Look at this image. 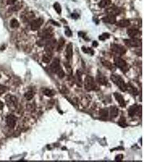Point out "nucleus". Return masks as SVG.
Masks as SVG:
<instances>
[{"label":"nucleus","instance_id":"nucleus-28","mask_svg":"<svg viewBox=\"0 0 144 162\" xmlns=\"http://www.w3.org/2000/svg\"><path fill=\"white\" fill-rule=\"evenodd\" d=\"M53 8L54 10H56V12L58 14H61L62 13V7L61 6V5H60L59 3L58 2H56L54 3L53 5Z\"/></svg>","mask_w":144,"mask_h":162},{"label":"nucleus","instance_id":"nucleus-15","mask_svg":"<svg viewBox=\"0 0 144 162\" xmlns=\"http://www.w3.org/2000/svg\"><path fill=\"white\" fill-rule=\"evenodd\" d=\"M113 95L115 97L116 100L118 102L119 105L121 106V107H125L126 104H125V101L124 100L123 96L121 94L118 93V92H114L113 94Z\"/></svg>","mask_w":144,"mask_h":162},{"label":"nucleus","instance_id":"nucleus-17","mask_svg":"<svg viewBox=\"0 0 144 162\" xmlns=\"http://www.w3.org/2000/svg\"><path fill=\"white\" fill-rule=\"evenodd\" d=\"M103 21L105 23H110V24H114L116 23V17L115 16L108 14L106 16L103 18Z\"/></svg>","mask_w":144,"mask_h":162},{"label":"nucleus","instance_id":"nucleus-29","mask_svg":"<svg viewBox=\"0 0 144 162\" xmlns=\"http://www.w3.org/2000/svg\"><path fill=\"white\" fill-rule=\"evenodd\" d=\"M24 96L27 100H31L34 96V94L33 91H29L27 92H26L24 95Z\"/></svg>","mask_w":144,"mask_h":162},{"label":"nucleus","instance_id":"nucleus-25","mask_svg":"<svg viewBox=\"0 0 144 162\" xmlns=\"http://www.w3.org/2000/svg\"><path fill=\"white\" fill-rule=\"evenodd\" d=\"M118 124L121 126L122 128H125L127 126V123H126V118L124 116H122L120 118V119L118 122Z\"/></svg>","mask_w":144,"mask_h":162},{"label":"nucleus","instance_id":"nucleus-34","mask_svg":"<svg viewBox=\"0 0 144 162\" xmlns=\"http://www.w3.org/2000/svg\"><path fill=\"white\" fill-rule=\"evenodd\" d=\"M65 34L66 35V36H67L68 37H71L72 36V33L71 30L68 27L66 28V30L65 31Z\"/></svg>","mask_w":144,"mask_h":162},{"label":"nucleus","instance_id":"nucleus-40","mask_svg":"<svg viewBox=\"0 0 144 162\" xmlns=\"http://www.w3.org/2000/svg\"><path fill=\"white\" fill-rule=\"evenodd\" d=\"M71 16H72V18H73V19H77V18H78L79 17V15L77 13H72L71 14Z\"/></svg>","mask_w":144,"mask_h":162},{"label":"nucleus","instance_id":"nucleus-32","mask_svg":"<svg viewBox=\"0 0 144 162\" xmlns=\"http://www.w3.org/2000/svg\"><path fill=\"white\" fill-rule=\"evenodd\" d=\"M21 8V6H19L18 5H15L13 7H10L9 10V11H11V12H14V11H16L18 10L19 9H20Z\"/></svg>","mask_w":144,"mask_h":162},{"label":"nucleus","instance_id":"nucleus-39","mask_svg":"<svg viewBox=\"0 0 144 162\" xmlns=\"http://www.w3.org/2000/svg\"><path fill=\"white\" fill-rule=\"evenodd\" d=\"M17 0H7V3L8 5H13L16 2Z\"/></svg>","mask_w":144,"mask_h":162},{"label":"nucleus","instance_id":"nucleus-22","mask_svg":"<svg viewBox=\"0 0 144 162\" xmlns=\"http://www.w3.org/2000/svg\"><path fill=\"white\" fill-rule=\"evenodd\" d=\"M111 4V0H102L100 2L98 3V6L100 8H106L107 6H110Z\"/></svg>","mask_w":144,"mask_h":162},{"label":"nucleus","instance_id":"nucleus-6","mask_svg":"<svg viewBox=\"0 0 144 162\" xmlns=\"http://www.w3.org/2000/svg\"><path fill=\"white\" fill-rule=\"evenodd\" d=\"M56 43L57 41L56 39L54 38H51L48 39L45 44L44 48V50L46 51V53L52 54V51L54 48V47L56 46Z\"/></svg>","mask_w":144,"mask_h":162},{"label":"nucleus","instance_id":"nucleus-38","mask_svg":"<svg viewBox=\"0 0 144 162\" xmlns=\"http://www.w3.org/2000/svg\"><path fill=\"white\" fill-rule=\"evenodd\" d=\"M123 159V155H117L116 158H115V160L116 161H122V159Z\"/></svg>","mask_w":144,"mask_h":162},{"label":"nucleus","instance_id":"nucleus-35","mask_svg":"<svg viewBox=\"0 0 144 162\" xmlns=\"http://www.w3.org/2000/svg\"><path fill=\"white\" fill-rule=\"evenodd\" d=\"M102 64H103V65H104L105 66H106L107 67V68H111L112 67V64H111V63L108 62L107 61H106V60H104V61H102Z\"/></svg>","mask_w":144,"mask_h":162},{"label":"nucleus","instance_id":"nucleus-8","mask_svg":"<svg viewBox=\"0 0 144 162\" xmlns=\"http://www.w3.org/2000/svg\"><path fill=\"white\" fill-rule=\"evenodd\" d=\"M111 49L112 51H113V52L120 55L125 54L126 52V49L125 47L119 44H112L111 45Z\"/></svg>","mask_w":144,"mask_h":162},{"label":"nucleus","instance_id":"nucleus-42","mask_svg":"<svg viewBox=\"0 0 144 162\" xmlns=\"http://www.w3.org/2000/svg\"><path fill=\"white\" fill-rule=\"evenodd\" d=\"M3 108V103L1 101H0V109H2Z\"/></svg>","mask_w":144,"mask_h":162},{"label":"nucleus","instance_id":"nucleus-27","mask_svg":"<svg viewBox=\"0 0 144 162\" xmlns=\"http://www.w3.org/2000/svg\"><path fill=\"white\" fill-rule=\"evenodd\" d=\"M44 94L46 96H47L48 97H51L54 96V95L55 94V91L54 90H50V89H45L43 91Z\"/></svg>","mask_w":144,"mask_h":162},{"label":"nucleus","instance_id":"nucleus-24","mask_svg":"<svg viewBox=\"0 0 144 162\" xmlns=\"http://www.w3.org/2000/svg\"><path fill=\"white\" fill-rule=\"evenodd\" d=\"M65 44V41L63 38H61L59 41L58 42V44H57V50L58 51H61L62 49H63V47Z\"/></svg>","mask_w":144,"mask_h":162},{"label":"nucleus","instance_id":"nucleus-26","mask_svg":"<svg viewBox=\"0 0 144 162\" xmlns=\"http://www.w3.org/2000/svg\"><path fill=\"white\" fill-rule=\"evenodd\" d=\"M10 26L11 28H17L19 27V23L16 19L14 18L11 20Z\"/></svg>","mask_w":144,"mask_h":162},{"label":"nucleus","instance_id":"nucleus-2","mask_svg":"<svg viewBox=\"0 0 144 162\" xmlns=\"http://www.w3.org/2000/svg\"><path fill=\"white\" fill-rule=\"evenodd\" d=\"M111 80L114 83L119 87L122 91L125 92L128 89V86L124 82L122 77L117 74H112L111 76Z\"/></svg>","mask_w":144,"mask_h":162},{"label":"nucleus","instance_id":"nucleus-4","mask_svg":"<svg viewBox=\"0 0 144 162\" xmlns=\"http://www.w3.org/2000/svg\"><path fill=\"white\" fill-rule=\"evenodd\" d=\"M114 62L116 66H117L124 73H125L128 70L126 62L123 58L116 57L114 58Z\"/></svg>","mask_w":144,"mask_h":162},{"label":"nucleus","instance_id":"nucleus-21","mask_svg":"<svg viewBox=\"0 0 144 162\" xmlns=\"http://www.w3.org/2000/svg\"><path fill=\"white\" fill-rule=\"evenodd\" d=\"M118 109L114 106H112L110 109V116L111 118H116L118 114Z\"/></svg>","mask_w":144,"mask_h":162},{"label":"nucleus","instance_id":"nucleus-1","mask_svg":"<svg viewBox=\"0 0 144 162\" xmlns=\"http://www.w3.org/2000/svg\"><path fill=\"white\" fill-rule=\"evenodd\" d=\"M50 69L60 78H63L65 76V73L60 65L59 59H54L51 65H50Z\"/></svg>","mask_w":144,"mask_h":162},{"label":"nucleus","instance_id":"nucleus-41","mask_svg":"<svg viewBox=\"0 0 144 162\" xmlns=\"http://www.w3.org/2000/svg\"><path fill=\"white\" fill-rule=\"evenodd\" d=\"M92 45L94 47H97V46L98 45V43L97 41H93V42L92 43Z\"/></svg>","mask_w":144,"mask_h":162},{"label":"nucleus","instance_id":"nucleus-36","mask_svg":"<svg viewBox=\"0 0 144 162\" xmlns=\"http://www.w3.org/2000/svg\"><path fill=\"white\" fill-rule=\"evenodd\" d=\"M100 113L102 117H106L108 116V111L106 109H103L101 110Z\"/></svg>","mask_w":144,"mask_h":162},{"label":"nucleus","instance_id":"nucleus-11","mask_svg":"<svg viewBox=\"0 0 144 162\" xmlns=\"http://www.w3.org/2000/svg\"><path fill=\"white\" fill-rule=\"evenodd\" d=\"M43 19L42 18H38L33 20L31 23V29L33 31L38 30L43 23Z\"/></svg>","mask_w":144,"mask_h":162},{"label":"nucleus","instance_id":"nucleus-13","mask_svg":"<svg viewBox=\"0 0 144 162\" xmlns=\"http://www.w3.org/2000/svg\"><path fill=\"white\" fill-rule=\"evenodd\" d=\"M65 57L67 59V60L70 62L73 56V47L72 43H70L69 44H68L67 48L65 49Z\"/></svg>","mask_w":144,"mask_h":162},{"label":"nucleus","instance_id":"nucleus-18","mask_svg":"<svg viewBox=\"0 0 144 162\" xmlns=\"http://www.w3.org/2000/svg\"><path fill=\"white\" fill-rule=\"evenodd\" d=\"M35 17V15L33 12H26L23 14L21 16L22 20L24 22H28Z\"/></svg>","mask_w":144,"mask_h":162},{"label":"nucleus","instance_id":"nucleus-43","mask_svg":"<svg viewBox=\"0 0 144 162\" xmlns=\"http://www.w3.org/2000/svg\"><path fill=\"white\" fill-rule=\"evenodd\" d=\"M1 75H0V78H1Z\"/></svg>","mask_w":144,"mask_h":162},{"label":"nucleus","instance_id":"nucleus-30","mask_svg":"<svg viewBox=\"0 0 144 162\" xmlns=\"http://www.w3.org/2000/svg\"><path fill=\"white\" fill-rule=\"evenodd\" d=\"M82 50L83 52H84L85 53H87V54H90L91 55H93L94 54V51L93 50V49H92L90 48H85V47H82Z\"/></svg>","mask_w":144,"mask_h":162},{"label":"nucleus","instance_id":"nucleus-33","mask_svg":"<svg viewBox=\"0 0 144 162\" xmlns=\"http://www.w3.org/2000/svg\"><path fill=\"white\" fill-rule=\"evenodd\" d=\"M65 68L67 69V72L69 74H72V69L71 68V66H70V65L68 63H65Z\"/></svg>","mask_w":144,"mask_h":162},{"label":"nucleus","instance_id":"nucleus-10","mask_svg":"<svg viewBox=\"0 0 144 162\" xmlns=\"http://www.w3.org/2000/svg\"><path fill=\"white\" fill-rule=\"evenodd\" d=\"M6 123L11 129H14L16 124L17 118L13 114H9L6 117Z\"/></svg>","mask_w":144,"mask_h":162},{"label":"nucleus","instance_id":"nucleus-5","mask_svg":"<svg viewBox=\"0 0 144 162\" xmlns=\"http://www.w3.org/2000/svg\"><path fill=\"white\" fill-rule=\"evenodd\" d=\"M38 35V36L40 37L42 39H49L52 38V37L53 36V29L51 28H45L39 31Z\"/></svg>","mask_w":144,"mask_h":162},{"label":"nucleus","instance_id":"nucleus-37","mask_svg":"<svg viewBox=\"0 0 144 162\" xmlns=\"http://www.w3.org/2000/svg\"><path fill=\"white\" fill-rule=\"evenodd\" d=\"M7 87L5 86L0 85V95H1L5 93L7 91Z\"/></svg>","mask_w":144,"mask_h":162},{"label":"nucleus","instance_id":"nucleus-3","mask_svg":"<svg viewBox=\"0 0 144 162\" xmlns=\"http://www.w3.org/2000/svg\"><path fill=\"white\" fill-rule=\"evenodd\" d=\"M84 87L88 91L92 90H97L99 89L98 86L97 85L94 79L91 76H87L84 80Z\"/></svg>","mask_w":144,"mask_h":162},{"label":"nucleus","instance_id":"nucleus-19","mask_svg":"<svg viewBox=\"0 0 144 162\" xmlns=\"http://www.w3.org/2000/svg\"><path fill=\"white\" fill-rule=\"evenodd\" d=\"M107 13H108V14L109 15H113V16H117L119 15L120 13H121V10L119 8L117 7H112L110 8H109L107 10Z\"/></svg>","mask_w":144,"mask_h":162},{"label":"nucleus","instance_id":"nucleus-16","mask_svg":"<svg viewBox=\"0 0 144 162\" xmlns=\"http://www.w3.org/2000/svg\"><path fill=\"white\" fill-rule=\"evenodd\" d=\"M128 36L131 38H138L140 37V31L136 29H130L127 31Z\"/></svg>","mask_w":144,"mask_h":162},{"label":"nucleus","instance_id":"nucleus-12","mask_svg":"<svg viewBox=\"0 0 144 162\" xmlns=\"http://www.w3.org/2000/svg\"><path fill=\"white\" fill-rule=\"evenodd\" d=\"M96 81L99 84L103 85H106L108 84L107 79L99 71L96 75Z\"/></svg>","mask_w":144,"mask_h":162},{"label":"nucleus","instance_id":"nucleus-20","mask_svg":"<svg viewBox=\"0 0 144 162\" xmlns=\"http://www.w3.org/2000/svg\"><path fill=\"white\" fill-rule=\"evenodd\" d=\"M117 26L119 27H127L130 25V22L128 19H122L117 23Z\"/></svg>","mask_w":144,"mask_h":162},{"label":"nucleus","instance_id":"nucleus-31","mask_svg":"<svg viewBox=\"0 0 144 162\" xmlns=\"http://www.w3.org/2000/svg\"><path fill=\"white\" fill-rule=\"evenodd\" d=\"M110 35L109 34L103 33L102 35H101L100 36H99V38L101 41H104V40H105L106 39L108 38L109 37H110Z\"/></svg>","mask_w":144,"mask_h":162},{"label":"nucleus","instance_id":"nucleus-14","mask_svg":"<svg viewBox=\"0 0 144 162\" xmlns=\"http://www.w3.org/2000/svg\"><path fill=\"white\" fill-rule=\"evenodd\" d=\"M140 113V106L138 105H133L130 106L128 110V114L131 117H133Z\"/></svg>","mask_w":144,"mask_h":162},{"label":"nucleus","instance_id":"nucleus-7","mask_svg":"<svg viewBox=\"0 0 144 162\" xmlns=\"http://www.w3.org/2000/svg\"><path fill=\"white\" fill-rule=\"evenodd\" d=\"M6 102L7 104L10 109H15L17 106V98L14 96L8 95L5 97Z\"/></svg>","mask_w":144,"mask_h":162},{"label":"nucleus","instance_id":"nucleus-23","mask_svg":"<svg viewBox=\"0 0 144 162\" xmlns=\"http://www.w3.org/2000/svg\"><path fill=\"white\" fill-rule=\"evenodd\" d=\"M52 54H49V53H46L45 55H43V62L45 63H48L51 61L52 58Z\"/></svg>","mask_w":144,"mask_h":162},{"label":"nucleus","instance_id":"nucleus-9","mask_svg":"<svg viewBox=\"0 0 144 162\" xmlns=\"http://www.w3.org/2000/svg\"><path fill=\"white\" fill-rule=\"evenodd\" d=\"M124 42L125 44L128 47H138L141 44V41L138 38H131L128 39H124Z\"/></svg>","mask_w":144,"mask_h":162}]
</instances>
